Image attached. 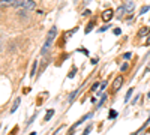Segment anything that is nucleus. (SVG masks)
I'll list each match as a JSON object with an SVG mask.
<instances>
[{"instance_id":"1","label":"nucleus","mask_w":150,"mask_h":135,"mask_svg":"<svg viewBox=\"0 0 150 135\" xmlns=\"http://www.w3.org/2000/svg\"><path fill=\"white\" fill-rule=\"evenodd\" d=\"M56 35H57V29H56V27H51V30L48 32L47 39H45V42H44V45H42V50H41V53H42V54H47V53H48V50L51 48L53 41H54V38H56Z\"/></svg>"},{"instance_id":"2","label":"nucleus","mask_w":150,"mask_h":135,"mask_svg":"<svg viewBox=\"0 0 150 135\" xmlns=\"http://www.w3.org/2000/svg\"><path fill=\"white\" fill-rule=\"evenodd\" d=\"M14 6L24 8V9H32V8H35V2L33 0H14Z\"/></svg>"},{"instance_id":"3","label":"nucleus","mask_w":150,"mask_h":135,"mask_svg":"<svg viewBox=\"0 0 150 135\" xmlns=\"http://www.w3.org/2000/svg\"><path fill=\"white\" fill-rule=\"evenodd\" d=\"M122 84H123V77H116L114 81H112V92H119L120 87H122Z\"/></svg>"},{"instance_id":"4","label":"nucleus","mask_w":150,"mask_h":135,"mask_svg":"<svg viewBox=\"0 0 150 135\" xmlns=\"http://www.w3.org/2000/svg\"><path fill=\"white\" fill-rule=\"evenodd\" d=\"M112 17H114V11H112V9H105V11L102 12V20H104L105 23H108Z\"/></svg>"},{"instance_id":"5","label":"nucleus","mask_w":150,"mask_h":135,"mask_svg":"<svg viewBox=\"0 0 150 135\" xmlns=\"http://www.w3.org/2000/svg\"><path fill=\"white\" fill-rule=\"evenodd\" d=\"M125 11H126V8H125V6H120V8L117 9V12H116V18H122L123 14H125Z\"/></svg>"},{"instance_id":"6","label":"nucleus","mask_w":150,"mask_h":135,"mask_svg":"<svg viewBox=\"0 0 150 135\" xmlns=\"http://www.w3.org/2000/svg\"><path fill=\"white\" fill-rule=\"evenodd\" d=\"M20 102H21V99H20V98H17L15 102H14V105H12V108H11V113H15V111H17V108L20 107Z\"/></svg>"},{"instance_id":"7","label":"nucleus","mask_w":150,"mask_h":135,"mask_svg":"<svg viewBox=\"0 0 150 135\" xmlns=\"http://www.w3.org/2000/svg\"><path fill=\"white\" fill-rule=\"evenodd\" d=\"M2 2V6H14V0H0Z\"/></svg>"},{"instance_id":"8","label":"nucleus","mask_w":150,"mask_h":135,"mask_svg":"<svg viewBox=\"0 0 150 135\" xmlns=\"http://www.w3.org/2000/svg\"><path fill=\"white\" fill-rule=\"evenodd\" d=\"M54 113H56L54 110H48V111H47V116H45V122H48L50 119H51V117L54 116Z\"/></svg>"},{"instance_id":"9","label":"nucleus","mask_w":150,"mask_h":135,"mask_svg":"<svg viewBox=\"0 0 150 135\" xmlns=\"http://www.w3.org/2000/svg\"><path fill=\"white\" fill-rule=\"evenodd\" d=\"M149 32H150V29H149V27H141V30H140L138 36H146Z\"/></svg>"},{"instance_id":"10","label":"nucleus","mask_w":150,"mask_h":135,"mask_svg":"<svg viewBox=\"0 0 150 135\" xmlns=\"http://www.w3.org/2000/svg\"><path fill=\"white\" fill-rule=\"evenodd\" d=\"M125 8H126V12H132L134 11V2H128Z\"/></svg>"},{"instance_id":"11","label":"nucleus","mask_w":150,"mask_h":135,"mask_svg":"<svg viewBox=\"0 0 150 135\" xmlns=\"http://www.w3.org/2000/svg\"><path fill=\"white\" fill-rule=\"evenodd\" d=\"M117 111H116V110H110V114H108V119H116L117 117Z\"/></svg>"},{"instance_id":"12","label":"nucleus","mask_w":150,"mask_h":135,"mask_svg":"<svg viewBox=\"0 0 150 135\" xmlns=\"http://www.w3.org/2000/svg\"><path fill=\"white\" fill-rule=\"evenodd\" d=\"M77 95H78V89H77V90H74V92L69 95V98H68V99H69V102H72V101H74V98L77 96Z\"/></svg>"},{"instance_id":"13","label":"nucleus","mask_w":150,"mask_h":135,"mask_svg":"<svg viewBox=\"0 0 150 135\" xmlns=\"http://www.w3.org/2000/svg\"><path fill=\"white\" fill-rule=\"evenodd\" d=\"M107 98H108V96H107V93H104V95H102V98H101V102L98 104V107H102V105H104V102L107 101Z\"/></svg>"},{"instance_id":"14","label":"nucleus","mask_w":150,"mask_h":135,"mask_svg":"<svg viewBox=\"0 0 150 135\" xmlns=\"http://www.w3.org/2000/svg\"><path fill=\"white\" fill-rule=\"evenodd\" d=\"M93 26H95L93 23H89V24H87V27H86V30H84V32H86V33H90V30L93 29Z\"/></svg>"},{"instance_id":"15","label":"nucleus","mask_w":150,"mask_h":135,"mask_svg":"<svg viewBox=\"0 0 150 135\" xmlns=\"http://www.w3.org/2000/svg\"><path fill=\"white\" fill-rule=\"evenodd\" d=\"M36 68H38V62H35V63H33V66H32V72H30V77H33V75H35V72H36Z\"/></svg>"},{"instance_id":"16","label":"nucleus","mask_w":150,"mask_h":135,"mask_svg":"<svg viewBox=\"0 0 150 135\" xmlns=\"http://www.w3.org/2000/svg\"><path fill=\"white\" fill-rule=\"evenodd\" d=\"M132 92H134V89H129V92L126 93V96H125V101H129V98H131V95H132Z\"/></svg>"},{"instance_id":"17","label":"nucleus","mask_w":150,"mask_h":135,"mask_svg":"<svg viewBox=\"0 0 150 135\" xmlns=\"http://www.w3.org/2000/svg\"><path fill=\"white\" fill-rule=\"evenodd\" d=\"M90 131H92V126L89 125V126H87V128L84 129V132H83V135H89V134H90Z\"/></svg>"},{"instance_id":"18","label":"nucleus","mask_w":150,"mask_h":135,"mask_svg":"<svg viewBox=\"0 0 150 135\" xmlns=\"http://www.w3.org/2000/svg\"><path fill=\"white\" fill-rule=\"evenodd\" d=\"M75 72H77V68H74V69H72V71L69 72V75H68V77H69V78H74V75H75Z\"/></svg>"},{"instance_id":"19","label":"nucleus","mask_w":150,"mask_h":135,"mask_svg":"<svg viewBox=\"0 0 150 135\" xmlns=\"http://www.w3.org/2000/svg\"><path fill=\"white\" fill-rule=\"evenodd\" d=\"M147 11H149V6H144V8H141V11H140V14L143 15V14H146Z\"/></svg>"},{"instance_id":"20","label":"nucleus","mask_w":150,"mask_h":135,"mask_svg":"<svg viewBox=\"0 0 150 135\" xmlns=\"http://www.w3.org/2000/svg\"><path fill=\"white\" fill-rule=\"evenodd\" d=\"M90 14H92V12H90V9H86V11L83 12V15H84V17H87V15H90Z\"/></svg>"},{"instance_id":"21","label":"nucleus","mask_w":150,"mask_h":135,"mask_svg":"<svg viewBox=\"0 0 150 135\" xmlns=\"http://www.w3.org/2000/svg\"><path fill=\"white\" fill-rule=\"evenodd\" d=\"M98 87H99V83H95V84L92 86V90H93V92H96V89H98Z\"/></svg>"},{"instance_id":"22","label":"nucleus","mask_w":150,"mask_h":135,"mask_svg":"<svg viewBox=\"0 0 150 135\" xmlns=\"http://www.w3.org/2000/svg\"><path fill=\"white\" fill-rule=\"evenodd\" d=\"M126 69H128V63H123L122 68H120V71H126Z\"/></svg>"},{"instance_id":"23","label":"nucleus","mask_w":150,"mask_h":135,"mask_svg":"<svg viewBox=\"0 0 150 135\" xmlns=\"http://www.w3.org/2000/svg\"><path fill=\"white\" fill-rule=\"evenodd\" d=\"M120 33H122V30H120L119 27H116V29H114V35H117V36H119Z\"/></svg>"},{"instance_id":"24","label":"nucleus","mask_w":150,"mask_h":135,"mask_svg":"<svg viewBox=\"0 0 150 135\" xmlns=\"http://www.w3.org/2000/svg\"><path fill=\"white\" fill-rule=\"evenodd\" d=\"M131 56H132L131 53H125V54H123V57L126 59V60H128V59H131Z\"/></svg>"},{"instance_id":"25","label":"nucleus","mask_w":150,"mask_h":135,"mask_svg":"<svg viewBox=\"0 0 150 135\" xmlns=\"http://www.w3.org/2000/svg\"><path fill=\"white\" fill-rule=\"evenodd\" d=\"M105 87H107V81H104V83H102V84H101V89H102V90H104V89H105Z\"/></svg>"},{"instance_id":"26","label":"nucleus","mask_w":150,"mask_h":135,"mask_svg":"<svg viewBox=\"0 0 150 135\" xmlns=\"http://www.w3.org/2000/svg\"><path fill=\"white\" fill-rule=\"evenodd\" d=\"M108 29V26H104V27H101V29H99V32H105Z\"/></svg>"},{"instance_id":"27","label":"nucleus","mask_w":150,"mask_h":135,"mask_svg":"<svg viewBox=\"0 0 150 135\" xmlns=\"http://www.w3.org/2000/svg\"><path fill=\"white\" fill-rule=\"evenodd\" d=\"M147 98H149V99H150V92H149V93H147Z\"/></svg>"},{"instance_id":"28","label":"nucleus","mask_w":150,"mask_h":135,"mask_svg":"<svg viewBox=\"0 0 150 135\" xmlns=\"http://www.w3.org/2000/svg\"><path fill=\"white\" fill-rule=\"evenodd\" d=\"M30 135H36V132H30Z\"/></svg>"},{"instance_id":"29","label":"nucleus","mask_w":150,"mask_h":135,"mask_svg":"<svg viewBox=\"0 0 150 135\" xmlns=\"http://www.w3.org/2000/svg\"><path fill=\"white\" fill-rule=\"evenodd\" d=\"M147 41H149V44H150V36H149V39H147Z\"/></svg>"},{"instance_id":"30","label":"nucleus","mask_w":150,"mask_h":135,"mask_svg":"<svg viewBox=\"0 0 150 135\" xmlns=\"http://www.w3.org/2000/svg\"><path fill=\"white\" fill-rule=\"evenodd\" d=\"M149 71H150V66H149Z\"/></svg>"},{"instance_id":"31","label":"nucleus","mask_w":150,"mask_h":135,"mask_svg":"<svg viewBox=\"0 0 150 135\" xmlns=\"http://www.w3.org/2000/svg\"><path fill=\"white\" fill-rule=\"evenodd\" d=\"M54 135H56V134H54Z\"/></svg>"}]
</instances>
